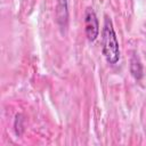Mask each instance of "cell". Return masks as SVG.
I'll return each instance as SVG.
<instances>
[{
  "label": "cell",
  "mask_w": 146,
  "mask_h": 146,
  "mask_svg": "<svg viewBox=\"0 0 146 146\" xmlns=\"http://www.w3.org/2000/svg\"><path fill=\"white\" fill-rule=\"evenodd\" d=\"M56 16H57V21H58V23H59L62 26H66L67 18H68L67 1H66V0H57Z\"/></svg>",
  "instance_id": "obj_3"
},
{
  "label": "cell",
  "mask_w": 146,
  "mask_h": 146,
  "mask_svg": "<svg viewBox=\"0 0 146 146\" xmlns=\"http://www.w3.org/2000/svg\"><path fill=\"white\" fill-rule=\"evenodd\" d=\"M84 29L86 35L89 41H95L99 33V25L97 16L92 8H87L84 14Z\"/></svg>",
  "instance_id": "obj_2"
},
{
  "label": "cell",
  "mask_w": 146,
  "mask_h": 146,
  "mask_svg": "<svg viewBox=\"0 0 146 146\" xmlns=\"http://www.w3.org/2000/svg\"><path fill=\"white\" fill-rule=\"evenodd\" d=\"M102 42H103V55L107 63L115 64L120 58V48L119 41L116 38V33L114 31L113 24L110 18H105L103 33H102Z\"/></svg>",
  "instance_id": "obj_1"
},
{
  "label": "cell",
  "mask_w": 146,
  "mask_h": 146,
  "mask_svg": "<svg viewBox=\"0 0 146 146\" xmlns=\"http://www.w3.org/2000/svg\"><path fill=\"white\" fill-rule=\"evenodd\" d=\"M130 71H131L132 75H133L136 79H140L141 75H143V67H141V64H140V62L137 59L136 56H133L132 59H131Z\"/></svg>",
  "instance_id": "obj_4"
}]
</instances>
